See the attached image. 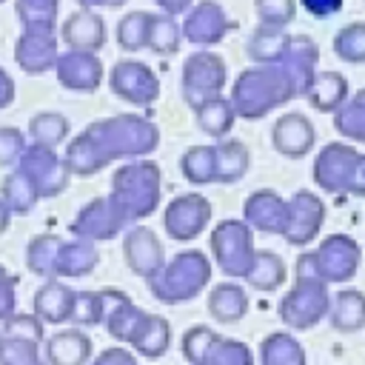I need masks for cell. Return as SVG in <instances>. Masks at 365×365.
<instances>
[{"instance_id":"6da1fadb","label":"cell","mask_w":365,"mask_h":365,"mask_svg":"<svg viewBox=\"0 0 365 365\" xmlns=\"http://www.w3.org/2000/svg\"><path fill=\"white\" fill-rule=\"evenodd\" d=\"M160 145V128L140 114H117L91 123L71 140L66 165L74 174H97L117 157H145Z\"/></svg>"},{"instance_id":"7a4b0ae2","label":"cell","mask_w":365,"mask_h":365,"mask_svg":"<svg viewBox=\"0 0 365 365\" xmlns=\"http://www.w3.org/2000/svg\"><path fill=\"white\" fill-rule=\"evenodd\" d=\"M297 94L291 88L288 74L271 63V66H254L237 74L234 86H231V106L237 111V117L245 120H262L265 114H271L274 108L291 103Z\"/></svg>"},{"instance_id":"3957f363","label":"cell","mask_w":365,"mask_h":365,"mask_svg":"<svg viewBox=\"0 0 365 365\" xmlns=\"http://www.w3.org/2000/svg\"><path fill=\"white\" fill-rule=\"evenodd\" d=\"M163 197V171L154 160H134L114 171L111 177V202L125 217V222L145 220L157 211Z\"/></svg>"},{"instance_id":"277c9868","label":"cell","mask_w":365,"mask_h":365,"mask_svg":"<svg viewBox=\"0 0 365 365\" xmlns=\"http://www.w3.org/2000/svg\"><path fill=\"white\" fill-rule=\"evenodd\" d=\"M145 282H148V291L154 294V299H160L165 305L188 302V299L200 297L205 291V285L211 282V259L200 248L180 251L177 257H171L163 265V271L157 277H151Z\"/></svg>"},{"instance_id":"5b68a950","label":"cell","mask_w":365,"mask_h":365,"mask_svg":"<svg viewBox=\"0 0 365 365\" xmlns=\"http://www.w3.org/2000/svg\"><path fill=\"white\" fill-rule=\"evenodd\" d=\"M359 262H362V248L354 237L348 234H328L314 251H302L294 262V271L297 274H305V277H317L328 285L334 282H348L356 277L359 271Z\"/></svg>"},{"instance_id":"8992f818","label":"cell","mask_w":365,"mask_h":365,"mask_svg":"<svg viewBox=\"0 0 365 365\" xmlns=\"http://www.w3.org/2000/svg\"><path fill=\"white\" fill-rule=\"evenodd\" d=\"M314 182L328 194L365 197V154L348 143H328L314 160Z\"/></svg>"},{"instance_id":"52a82bcc","label":"cell","mask_w":365,"mask_h":365,"mask_svg":"<svg viewBox=\"0 0 365 365\" xmlns=\"http://www.w3.org/2000/svg\"><path fill=\"white\" fill-rule=\"evenodd\" d=\"M331 291H328V282L317 279V277H305V274H297L294 277V285L285 291V297L279 299L277 305V314L279 319L291 328V331H308L314 328L319 319L328 317L331 311Z\"/></svg>"},{"instance_id":"ba28073f","label":"cell","mask_w":365,"mask_h":365,"mask_svg":"<svg viewBox=\"0 0 365 365\" xmlns=\"http://www.w3.org/2000/svg\"><path fill=\"white\" fill-rule=\"evenodd\" d=\"M211 257L228 277H245L251 268V259L257 254L254 248V228L245 220H222L211 228L208 237Z\"/></svg>"},{"instance_id":"9c48e42d","label":"cell","mask_w":365,"mask_h":365,"mask_svg":"<svg viewBox=\"0 0 365 365\" xmlns=\"http://www.w3.org/2000/svg\"><path fill=\"white\" fill-rule=\"evenodd\" d=\"M225 83H228V68H225V60L217 51L200 48V51L185 57L180 88H182V100L191 108H200L205 100L222 94Z\"/></svg>"},{"instance_id":"30bf717a","label":"cell","mask_w":365,"mask_h":365,"mask_svg":"<svg viewBox=\"0 0 365 365\" xmlns=\"http://www.w3.org/2000/svg\"><path fill=\"white\" fill-rule=\"evenodd\" d=\"M208 220H211V202L197 191L174 197L163 211V228L177 242L197 240L205 231Z\"/></svg>"},{"instance_id":"8fae6325","label":"cell","mask_w":365,"mask_h":365,"mask_svg":"<svg viewBox=\"0 0 365 365\" xmlns=\"http://www.w3.org/2000/svg\"><path fill=\"white\" fill-rule=\"evenodd\" d=\"M322 222H325V202L314 191L299 188L288 200V225L282 231V240L294 248H305L319 237Z\"/></svg>"},{"instance_id":"7c38bea8","label":"cell","mask_w":365,"mask_h":365,"mask_svg":"<svg viewBox=\"0 0 365 365\" xmlns=\"http://www.w3.org/2000/svg\"><path fill=\"white\" fill-rule=\"evenodd\" d=\"M111 91L131 106H151L160 97V77L140 60H120L108 74Z\"/></svg>"},{"instance_id":"4fadbf2b","label":"cell","mask_w":365,"mask_h":365,"mask_svg":"<svg viewBox=\"0 0 365 365\" xmlns=\"http://www.w3.org/2000/svg\"><path fill=\"white\" fill-rule=\"evenodd\" d=\"M237 23L228 17V11L217 0H200L194 3L182 17V37L194 46H217L225 40V34Z\"/></svg>"},{"instance_id":"5bb4252c","label":"cell","mask_w":365,"mask_h":365,"mask_svg":"<svg viewBox=\"0 0 365 365\" xmlns=\"http://www.w3.org/2000/svg\"><path fill=\"white\" fill-rule=\"evenodd\" d=\"M271 145H274L277 154L291 157V160L308 157L314 151V145H317V128L299 111L279 114L274 120V128H271Z\"/></svg>"},{"instance_id":"9a60e30c","label":"cell","mask_w":365,"mask_h":365,"mask_svg":"<svg viewBox=\"0 0 365 365\" xmlns=\"http://www.w3.org/2000/svg\"><path fill=\"white\" fill-rule=\"evenodd\" d=\"M317 63H319V46L308 34H291V43L285 54L279 57V68L288 74L291 88L297 97H305L314 77H317Z\"/></svg>"},{"instance_id":"2e32d148","label":"cell","mask_w":365,"mask_h":365,"mask_svg":"<svg viewBox=\"0 0 365 365\" xmlns=\"http://www.w3.org/2000/svg\"><path fill=\"white\" fill-rule=\"evenodd\" d=\"M123 254H125L128 268L143 279L157 277L163 271V265H165V248H163L160 237L145 225H137V228H131L125 234Z\"/></svg>"},{"instance_id":"e0dca14e","label":"cell","mask_w":365,"mask_h":365,"mask_svg":"<svg viewBox=\"0 0 365 365\" xmlns=\"http://www.w3.org/2000/svg\"><path fill=\"white\" fill-rule=\"evenodd\" d=\"M242 220L262 234H279L288 225V200H282L277 191L271 188H259L254 194L245 197L242 202Z\"/></svg>"},{"instance_id":"ac0fdd59","label":"cell","mask_w":365,"mask_h":365,"mask_svg":"<svg viewBox=\"0 0 365 365\" xmlns=\"http://www.w3.org/2000/svg\"><path fill=\"white\" fill-rule=\"evenodd\" d=\"M125 225H128V222H125V217L117 211V205H114L111 200L97 197V200H91V202L77 214V220L71 222V231H74L77 237H83V240H111V237H117Z\"/></svg>"},{"instance_id":"d6986e66","label":"cell","mask_w":365,"mask_h":365,"mask_svg":"<svg viewBox=\"0 0 365 365\" xmlns=\"http://www.w3.org/2000/svg\"><path fill=\"white\" fill-rule=\"evenodd\" d=\"M57 77L66 88L74 91H94L103 83V63L97 60L94 51H80L71 48L63 57H57Z\"/></svg>"},{"instance_id":"ffe728a7","label":"cell","mask_w":365,"mask_h":365,"mask_svg":"<svg viewBox=\"0 0 365 365\" xmlns=\"http://www.w3.org/2000/svg\"><path fill=\"white\" fill-rule=\"evenodd\" d=\"M63 40L80 51H97L106 46V20L94 9H80L63 23Z\"/></svg>"},{"instance_id":"44dd1931","label":"cell","mask_w":365,"mask_h":365,"mask_svg":"<svg viewBox=\"0 0 365 365\" xmlns=\"http://www.w3.org/2000/svg\"><path fill=\"white\" fill-rule=\"evenodd\" d=\"M103 299H106V314H103V322L108 328V334L120 342H128L134 328L140 325V319L145 317L143 308H137L123 291H103Z\"/></svg>"},{"instance_id":"7402d4cb","label":"cell","mask_w":365,"mask_h":365,"mask_svg":"<svg viewBox=\"0 0 365 365\" xmlns=\"http://www.w3.org/2000/svg\"><path fill=\"white\" fill-rule=\"evenodd\" d=\"M128 345L140 356H145V359H160L168 351V345H171V325H168V319L157 317V314H145L140 319V325L134 328Z\"/></svg>"},{"instance_id":"603a6c76","label":"cell","mask_w":365,"mask_h":365,"mask_svg":"<svg viewBox=\"0 0 365 365\" xmlns=\"http://www.w3.org/2000/svg\"><path fill=\"white\" fill-rule=\"evenodd\" d=\"M208 314H211V319H217L222 325L240 322L248 314V294H245V288L231 282V279L214 285L211 294H208Z\"/></svg>"},{"instance_id":"cb8c5ba5","label":"cell","mask_w":365,"mask_h":365,"mask_svg":"<svg viewBox=\"0 0 365 365\" xmlns=\"http://www.w3.org/2000/svg\"><path fill=\"white\" fill-rule=\"evenodd\" d=\"M328 319H331V328L339 334L362 331L365 328V294L356 288H342L339 294H334Z\"/></svg>"},{"instance_id":"d4e9b609","label":"cell","mask_w":365,"mask_h":365,"mask_svg":"<svg viewBox=\"0 0 365 365\" xmlns=\"http://www.w3.org/2000/svg\"><path fill=\"white\" fill-rule=\"evenodd\" d=\"M348 77L342 71H317L305 100L311 108L322 111V114H334L345 100H348Z\"/></svg>"},{"instance_id":"484cf974","label":"cell","mask_w":365,"mask_h":365,"mask_svg":"<svg viewBox=\"0 0 365 365\" xmlns=\"http://www.w3.org/2000/svg\"><path fill=\"white\" fill-rule=\"evenodd\" d=\"M291 43V34L285 29H265V26H257L245 43V54L248 60H254L257 66H271V63H279V57L285 54Z\"/></svg>"},{"instance_id":"4316f807","label":"cell","mask_w":365,"mask_h":365,"mask_svg":"<svg viewBox=\"0 0 365 365\" xmlns=\"http://www.w3.org/2000/svg\"><path fill=\"white\" fill-rule=\"evenodd\" d=\"M17 60H20V63L26 66V71H31V74H40V71L51 68V66L57 63V46H54L51 31H29V34L20 40Z\"/></svg>"},{"instance_id":"83f0119b","label":"cell","mask_w":365,"mask_h":365,"mask_svg":"<svg viewBox=\"0 0 365 365\" xmlns=\"http://www.w3.org/2000/svg\"><path fill=\"white\" fill-rule=\"evenodd\" d=\"M194 114H197L200 131H205L214 140H225V134L234 128V120H237V111H234L231 100L222 97V94L205 100L200 108H194Z\"/></svg>"},{"instance_id":"f1b7e54d","label":"cell","mask_w":365,"mask_h":365,"mask_svg":"<svg viewBox=\"0 0 365 365\" xmlns=\"http://www.w3.org/2000/svg\"><path fill=\"white\" fill-rule=\"evenodd\" d=\"M285 277H288V268H285V259L279 257V254H274V251H257L254 254V259H251V268H248V274H245V279H248V285L254 288V291H277L282 282H285Z\"/></svg>"},{"instance_id":"f546056e","label":"cell","mask_w":365,"mask_h":365,"mask_svg":"<svg viewBox=\"0 0 365 365\" xmlns=\"http://www.w3.org/2000/svg\"><path fill=\"white\" fill-rule=\"evenodd\" d=\"M259 365H305V348L288 331L265 334L259 342Z\"/></svg>"},{"instance_id":"4dcf8cb0","label":"cell","mask_w":365,"mask_h":365,"mask_svg":"<svg viewBox=\"0 0 365 365\" xmlns=\"http://www.w3.org/2000/svg\"><path fill=\"white\" fill-rule=\"evenodd\" d=\"M180 171L191 185L217 182V145H191L180 157Z\"/></svg>"},{"instance_id":"1f68e13d","label":"cell","mask_w":365,"mask_h":365,"mask_svg":"<svg viewBox=\"0 0 365 365\" xmlns=\"http://www.w3.org/2000/svg\"><path fill=\"white\" fill-rule=\"evenodd\" d=\"M91 354V339L83 331H60L48 339L51 365H86Z\"/></svg>"},{"instance_id":"d6a6232c","label":"cell","mask_w":365,"mask_h":365,"mask_svg":"<svg viewBox=\"0 0 365 365\" xmlns=\"http://www.w3.org/2000/svg\"><path fill=\"white\" fill-rule=\"evenodd\" d=\"M217 182H240L248 174L251 154L240 140H217Z\"/></svg>"},{"instance_id":"836d02e7","label":"cell","mask_w":365,"mask_h":365,"mask_svg":"<svg viewBox=\"0 0 365 365\" xmlns=\"http://www.w3.org/2000/svg\"><path fill=\"white\" fill-rule=\"evenodd\" d=\"M97 251L91 245V240H77V242H63L57 251V262H54V274L63 277H86L94 265H97Z\"/></svg>"},{"instance_id":"e575fe53","label":"cell","mask_w":365,"mask_h":365,"mask_svg":"<svg viewBox=\"0 0 365 365\" xmlns=\"http://www.w3.org/2000/svg\"><path fill=\"white\" fill-rule=\"evenodd\" d=\"M334 128L345 140L365 143V88L351 94L336 111H334Z\"/></svg>"},{"instance_id":"d590c367","label":"cell","mask_w":365,"mask_h":365,"mask_svg":"<svg viewBox=\"0 0 365 365\" xmlns=\"http://www.w3.org/2000/svg\"><path fill=\"white\" fill-rule=\"evenodd\" d=\"M74 291H68L60 282H48L46 288L37 291V311L46 322H68L71 308H74Z\"/></svg>"},{"instance_id":"8d00e7d4","label":"cell","mask_w":365,"mask_h":365,"mask_svg":"<svg viewBox=\"0 0 365 365\" xmlns=\"http://www.w3.org/2000/svg\"><path fill=\"white\" fill-rule=\"evenodd\" d=\"M182 46V26L171 17V14H157L151 20V31H148V48L157 57H174Z\"/></svg>"},{"instance_id":"74e56055","label":"cell","mask_w":365,"mask_h":365,"mask_svg":"<svg viewBox=\"0 0 365 365\" xmlns=\"http://www.w3.org/2000/svg\"><path fill=\"white\" fill-rule=\"evenodd\" d=\"M151 20H154V11H143V9L128 11V14L117 23V43H120V48H125V51L148 48Z\"/></svg>"},{"instance_id":"f35d334b","label":"cell","mask_w":365,"mask_h":365,"mask_svg":"<svg viewBox=\"0 0 365 365\" xmlns=\"http://www.w3.org/2000/svg\"><path fill=\"white\" fill-rule=\"evenodd\" d=\"M334 54L342 63L362 66L365 63V23H348L334 34Z\"/></svg>"},{"instance_id":"ab89813d","label":"cell","mask_w":365,"mask_h":365,"mask_svg":"<svg viewBox=\"0 0 365 365\" xmlns=\"http://www.w3.org/2000/svg\"><path fill=\"white\" fill-rule=\"evenodd\" d=\"M220 339V334L208 325H194L182 334V342H180V351L185 356L188 365H205L208 362V354L214 348V342Z\"/></svg>"},{"instance_id":"60d3db41","label":"cell","mask_w":365,"mask_h":365,"mask_svg":"<svg viewBox=\"0 0 365 365\" xmlns=\"http://www.w3.org/2000/svg\"><path fill=\"white\" fill-rule=\"evenodd\" d=\"M254 14L265 29H285L297 14V0H254Z\"/></svg>"},{"instance_id":"b9f144b4","label":"cell","mask_w":365,"mask_h":365,"mask_svg":"<svg viewBox=\"0 0 365 365\" xmlns=\"http://www.w3.org/2000/svg\"><path fill=\"white\" fill-rule=\"evenodd\" d=\"M205 365H254V354L242 339L220 336L208 354Z\"/></svg>"},{"instance_id":"7bdbcfd3","label":"cell","mask_w":365,"mask_h":365,"mask_svg":"<svg viewBox=\"0 0 365 365\" xmlns=\"http://www.w3.org/2000/svg\"><path fill=\"white\" fill-rule=\"evenodd\" d=\"M103 314H106V299H103V291H80L74 297V308H71V317L68 322H77V325H97L103 322Z\"/></svg>"},{"instance_id":"ee69618b","label":"cell","mask_w":365,"mask_h":365,"mask_svg":"<svg viewBox=\"0 0 365 365\" xmlns=\"http://www.w3.org/2000/svg\"><path fill=\"white\" fill-rule=\"evenodd\" d=\"M66 131H68V120H66L63 114L46 111V114H37V117L31 120V134L37 137L40 145H48V148H51V145L63 143Z\"/></svg>"},{"instance_id":"f6af8a7d","label":"cell","mask_w":365,"mask_h":365,"mask_svg":"<svg viewBox=\"0 0 365 365\" xmlns=\"http://www.w3.org/2000/svg\"><path fill=\"white\" fill-rule=\"evenodd\" d=\"M299 6H302L311 17H317V20H328V17H334V14L342 11L345 0H299Z\"/></svg>"},{"instance_id":"bcb514c9","label":"cell","mask_w":365,"mask_h":365,"mask_svg":"<svg viewBox=\"0 0 365 365\" xmlns=\"http://www.w3.org/2000/svg\"><path fill=\"white\" fill-rule=\"evenodd\" d=\"M91 365H137V356L131 351H125V348H108Z\"/></svg>"},{"instance_id":"7dc6e473","label":"cell","mask_w":365,"mask_h":365,"mask_svg":"<svg viewBox=\"0 0 365 365\" xmlns=\"http://www.w3.org/2000/svg\"><path fill=\"white\" fill-rule=\"evenodd\" d=\"M154 3L160 6V11H163V14H171V17L185 14V11L194 6V0H154Z\"/></svg>"},{"instance_id":"c3c4849f","label":"cell","mask_w":365,"mask_h":365,"mask_svg":"<svg viewBox=\"0 0 365 365\" xmlns=\"http://www.w3.org/2000/svg\"><path fill=\"white\" fill-rule=\"evenodd\" d=\"M83 9H97V6H108V9H117V6H123L125 0H77Z\"/></svg>"},{"instance_id":"681fc988","label":"cell","mask_w":365,"mask_h":365,"mask_svg":"<svg viewBox=\"0 0 365 365\" xmlns=\"http://www.w3.org/2000/svg\"><path fill=\"white\" fill-rule=\"evenodd\" d=\"M0 3H3V0H0Z\"/></svg>"}]
</instances>
